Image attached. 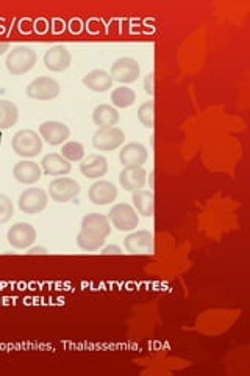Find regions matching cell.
Wrapping results in <instances>:
<instances>
[{
    "instance_id": "cell-1",
    "label": "cell",
    "mask_w": 250,
    "mask_h": 376,
    "mask_svg": "<svg viewBox=\"0 0 250 376\" xmlns=\"http://www.w3.org/2000/svg\"><path fill=\"white\" fill-rule=\"evenodd\" d=\"M38 61V55L35 50L29 46H16L13 50H10L5 60V66L10 74L22 76L35 68Z\"/></svg>"
},
{
    "instance_id": "cell-2",
    "label": "cell",
    "mask_w": 250,
    "mask_h": 376,
    "mask_svg": "<svg viewBox=\"0 0 250 376\" xmlns=\"http://www.w3.org/2000/svg\"><path fill=\"white\" fill-rule=\"evenodd\" d=\"M11 148L19 157L33 159V157L41 154L42 140L38 132L32 131V129H24V131L16 132L11 138Z\"/></svg>"
},
{
    "instance_id": "cell-3",
    "label": "cell",
    "mask_w": 250,
    "mask_h": 376,
    "mask_svg": "<svg viewBox=\"0 0 250 376\" xmlns=\"http://www.w3.org/2000/svg\"><path fill=\"white\" fill-rule=\"evenodd\" d=\"M108 220L111 226L121 232L135 231L138 224H140V217H138L136 210L127 203H119L113 206V209L108 213Z\"/></svg>"
},
{
    "instance_id": "cell-4",
    "label": "cell",
    "mask_w": 250,
    "mask_h": 376,
    "mask_svg": "<svg viewBox=\"0 0 250 376\" xmlns=\"http://www.w3.org/2000/svg\"><path fill=\"white\" fill-rule=\"evenodd\" d=\"M110 76L113 82H118L121 85H130L135 83L141 76V66L138 60L132 57H121L111 66Z\"/></svg>"
},
{
    "instance_id": "cell-5",
    "label": "cell",
    "mask_w": 250,
    "mask_h": 376,
    "mask_svg": "<svg viewBox=\"0 0 250 376\" xmlns=\"http://www.w3.org/2000/svg\"><path fill=\"white\" fill-rule=\"evenodd\" d=\"M80 184L74 181V179L71 177H66V176H61V177H57L53 179L52 182L49 184V198L55 201V203H69V201H72L74 198H77V196L80 195Z\"/></svg>"
},
{
    "instance_id": "cell-6",
    "label": "cell",
    "mask_w": 250,
    "mask_h": 376,
    "mask_svg": "<svg viewBox=\"0 0 250 376\" xmlns=\"http://www.w3.org/2000/svg\"><path fill=\"white\" fill-rule=\"evenodd\" d=\"M125 143V133L119 127H103L97 129L92 135L94 149L111 153V151L121 148Z\"/></svg>"
},
{
    "instance_id": "cell-7",
    "label": "cell",
    "mask_w": 250,
    "mask_h": 376,
    "mask_svg": "<svg viewBox=\"0 0 250 376\" xmlns=\"http://www.w3.org/2000/svg\"><path fill=\"white\" fill-rule=\"evenodd\" d=\"M18 203L22 213L36 215V213L46 210V207L49 204V195L47 192H44L42 188L30 187L21 193Z\"/></svg>"
},
{
    "instance_id": "cell-8",
    "label": "cell",
    "mask_w": 250,
    "mask_h": 376,
    "mask_svg": "<svg viewBox=\"0 0 250 376\" xmlns=\"http://www.w3.org/2000/svg\"><path fill=\"white\" fill-rule=\"evenodd\" d=\"M61 87L60 83L52 77L42 76L33 80L29 87H27V98L33 100H52L60 96Z\"/></svg>"
},
{
    "instance_id": "cell-9",
    "label": "cell",
    "mask_w": 250,
    "mask_h": 376,
    "mask_svg": "<svg viewBox=\"0 0 250 376\" xmlns=\"http://www.w3.org/2000/svg\"><path fill=\"white\" fill-rule=\"evenodd\" d=\"M7 240L14 250H27L35 243L36 229L29 223H16L8 229Z\"/></svg>"
},
{
    "instance_id": "cell-10",
    "label": "cell",
    "mask_w": 250,
    "mask_h": 376,
    "mask_svg": "<svg viewBox=\"0 0 250 376\" xmlns=\"http://www.w3.org/2000/svg\"><path fill=\"white\" fill-rule=\"evenodd\" d=\"M44 66L50 72H64L71 68L72 65V55L68 47L63 44H57V46L50 47L46 54H44Z\"/></svg>"
},
{
    "instance_id": "cell-11",
    "label": "cell",
    "mask_w": 250,
    "mask_h": 376,
    "mask_svg": "<svg viewBox=\"0 0 250 376\" xmlns=\"http://www.w3.org/2000/svg\"><path fill=\"white\" fill-rule=\"evenodd\" d=\"M40 137L50 146H61L71 138V129L60 121H46L40 126Z\"/></svg>"
},
{
    "instance_id": "cell-12",
    "label": "cell",
    "mask_w": 250,
    "mask_h": 376,
    "mask_svg": "<svg viewBox=\"0 0 250 376\" xmlns=\"http://www.w3.org/2000/svg\"><path fill=\"white\" fill-rule=\"evenodd\" d=\"M88 198L94 206H108L118 198V188L113 182L97 181L88 190Z\"/></svg>"
},
{
    "instance_id": "cell-13",
    "label": "cell",
    "mask_w": 250,
    "mask_h": 376,
    "mask_svg": "<svg viewBox=\"0 0 250 376\" xmlns=\"http://www.w3.org/2000/svg\"><path fill=\"white\" fill-rule=\"evenodd\" d=\"M147 181V171L142 166H124L119 174L121 187L125 192H138L142 190Z\"/></svg>"
},
{
    "instance_id": "cell-14",
    "label": "cell",
    "mask_w": 250,
    "mask_h": 376,
    "mask_svg": "<svg viewBox=\"0 0 250 376\" xmlns=\"http://www.w3.org/2000/svg\"><path fill=\"white\" fill-rule=\"evenodd\" d=\"M124 248L130 254H149L153 250V235L149 231H136L124 239Z\"/></svg>"
},
{
    "instance_id": "cell-15",
    "label": "cell",
    "mask_w": 250,
    "mask_h": 376,
    "mask_svg": "<svg viewBox=\"0 0 250 376\" xmlns=\"http://www.w3.org/2000/svg\"><path fill=\"white\" fill-rule=\"evenodd\" d=\"M80 231L96 235V237L108 239V235L111 234V223L107 215H102V213H90V215L83 217Z\"/></svg>"
},
{
    "instance_id": "cell-16",
    "label": "cell",
    "mask_w": 250,
    "mask_h": 376,
    "mask_svg": "<svg viewBox=\"0 0 250 376\" xmlns=\"http://www.w3.org/2000/svg\"><path fill=\"white\" fill-rule=\"evenodd\" d=\"M13 177L19 184L33 185L42 177L41 166L33 160H21L13 168Z\"/></svg>"
},
{
    "instance_id": "cell-17",
    "label": "cell",
    "mask_w": 250,
    "mask_h": 376,
    "mask_svg": "<svg viewBox=\"0 0 250 376\" xmlns=\"http://www.w3.org/2000/svg\"><path fill=\"white\" fill-rule=\"evenodd\" d=\"M41 170L46 176L61 177V176H68V174L72 171V165L71 162L66 160L61 154L52 153L42 157Z\"/></svg>"
},
{
    "instance_id": "cell-18",
    "label": "cell",
    "mask_w": 250,
    "mask_h": 376,
    "mask_svg": "<svg viewBox=\"0 0 250 376\" xmlns=\"http://www.w3.org/2000/svg\"><path fill=\"white\" fill-rule=\"evenodd\" d=\"M149 153L141 143H129L121 149L119 160L124 166H142L147 162Z\"/></svg>"
},
{
    "instance_id": "cell-19",
    "label": "cell",
    "mask_w": 250,
    "mask_h": 376,
    "mask_svg": "<svg viewBox=\"0 0 250 376\" xmlns=\"http://www.w3.org/2000/svg\"><path fill=\"white\" fill-rule=\"evenodd\" d=\"M80 173L88 179H100L108 173V160L100 154H90L82 160Z\"/></svg>"
},
{
    "instance_id": "cell-20",
    "label": "cell",
    "mask_w": 250,
    "mask_h": 376,
    "mask_svg": "<svg viewBox=\"0 0 250 376\" xmlns=\"http://www.w3.org/2000/svg\"><path fill=\"white\" fill-rule=\"evenodd\" d=\"M83 85L94 93H105L113 87V78L110 72L103 69H94L83 77Z\"/></svg>"
},
{
    "instance_id": "cell-21",
    "label": "cell",
    "mask_w": 250,
    "mask_h": 376,
    "mask_svg": "<svg viewBox=\"0 0 250 376\" xmlns=\"http://www.w3.org/2000/svg\"><path fill=\"white\" fill-rule=\"evenodd\" d=\"M92 121L99 129L114 127L119 122V111L110 104H100L92 111Z\"/></svg>"
},
{
    "instance_id": "cell-22",
    "label": "cell",
    "mask_w": 250,
    "mask_h": 376,
    "mask_svg": "<svg viewBox=\"0 0 250 376\" xmlns=\"http://www.w3.org/2000/svg\"><path fill=\"white\" fill-rule=\"evenodd\" d=\"M132 201H133V206H135L136 213H140V215L146 218L153 217L155 195L150 192V190H138V192H133Z\"/></svg>"
},
{
    "instance_id": "cell-23",
    "label": "cell",
    "mask_w": 250,
    "mask_h": 376,
    "mask_svg": "<svg viewBox=\"0 0 250 376\" xmlns=\"http://www.w3.org/2000/svg\"><path fill=\"white\" fill-rule=\"evenodd\" d=\"M19 120L18 105L7 99H0V131H8Z\"/></svg>"
},
{
    "instance_id": "cell-24",
    "label": "cell",
    "mask_w": 250,
    "mask_h": 376,
    "mask_svg": "<svg viewBox=\"0 0 250 376\" xmlns=\"http://www.w3.org/2000/svg\"><path fill=\"white\" fill-rule=\"evenodd\" d=\"M110 98L114 109H129V107L136 102V93L125 85L114 88Z\"/></svg>"
},
{
    "instance_id": "cell-25",
    "label": "cell",
    "mask_w": 250,
    "mask_h": 376,
    "mask_svg": "<svg viewBox=\"0 0 250 376\" xmlns=\"http://www.w3.org/2000/svg\"><path fill=\"white\" fill-rule=\"evenodd\" d=\"M105 240L107 239L96 237V235H91V234L80 231L79 235H77V246H79L82 251L92 252V251H99L100 248H102V246L105 245Z\"/></svg>"
},
{
    "instance_id": "cell-26",
    "label": "cell",
    "mask_w": 250,
    "mask_h": 376,
    "mask_svg": "<svg viewBox=\"0 0 250 376\" xmlns=\"http://www.w3.org/2000/svg\"><path fill=\"white\" fill-rule=\"evenodd\" d=\"M61 155L68 162H82L85 157V146L79 142H66L61 148Z\"/></svg>"
},
{
    "instance_id": "cell-27",
    "label": "cell",
    "mask_w": 250,
    "mask_h": 376,
    "mask_svg": "<svg viewBox=\"0 0 250 376\" xmlns=\"http://www.w3.org/2000/svg\"><path fill=\"white\" fill-rule=\"evenodd\" d=\"M138 120H140L144 127H155V105L152 100H147V102H144L140 109H138Z\"/></svg>"
},
{
    "instance_id": "cell-28",
    "label": "cell",
    "mask_w": 250,
    "mask_h": 376,
    "mask_svg": "<svg viewBox=\"0 0 250 376\" xmlns=\"http://www.w3.org/2000/svg\"><path fill=\"white\" fill-rule=\"evenodd\" d=\"M14 215V206L7 195L0 193V224H7Z\"/></svg>"
},
{
    "instance_id": "cell-29",
    "label": "cell",
    "mask_w": 250,
    "mask_h": 376,
    "mask_svg": "<svg viewBox=\"0 0 250 376\" xmlns=\"http://www.w3.org/2000/svg\"><path fill=\"white\" fill-rule=\"evenodd\" d=\"M144 89H146V93L150 94V96H153L155 89H153V72H149V74L144 77Z\"/></svg>"
},
{
    "instance_id": "cell-30",
    "label": "cell",
    "mask_w": 250,
    "mask_h": 376,
    "mask_svg": "<svg viewBox=\"0 0 250 376\" xmlns=\"http://www.w3.org/2000/svg\"><path fill=\"white\" fill-rule=\"evenodd\" d=\"M122 252H124V251H122L118 245H108V246H105L102 251H100V254H103V256H110V254L121 256Z\"/></svg>"
},
{
    "instance_id": "cell-31",
    "label": "cell",
    "mask_w": 250,
    "mask_h": 376,
    "mask_svg": "<svg viewBox=\"0 0 250 376\" xmlns=\"http://www.w3.org/2000/svg\"><path fill=\"white\" fill-rule=\"evenodd\" d=\"M47 250L44 248V246H35V248H30L29 251H27V254L32 256V254H47Z\"/></svg>"
},
{
    "instance_id": "cell-32",
    "label": "cell",
    "mask_w": 250,
    "mask_h": 376,
    "mask_svg": "<svg viewBox=\"0 0 250 376\" xmlns=\"http://www.w3.org/2000/svg\"><path fill=\"white\" fill-rule=\"evenodd\" d=\"M10 50V43H0V57L5 55Z\"/></svg>"
},
{
    "instance_id": "cell-33",
    "label": "cell",
    "mask_w": 250,
    "mask_h": 376,
    "mask_svg": "<svg viewBox=\"0 0 250 376\" xmlns=\"http://www.w3.org/2000/svg\"><path fill=\"white\" fill-rule=\"evenodd\" d=\"M149 182H150V188H152V187H153V173H152V174H150V179H149Z\"/></svg>"
}]
</instances>
